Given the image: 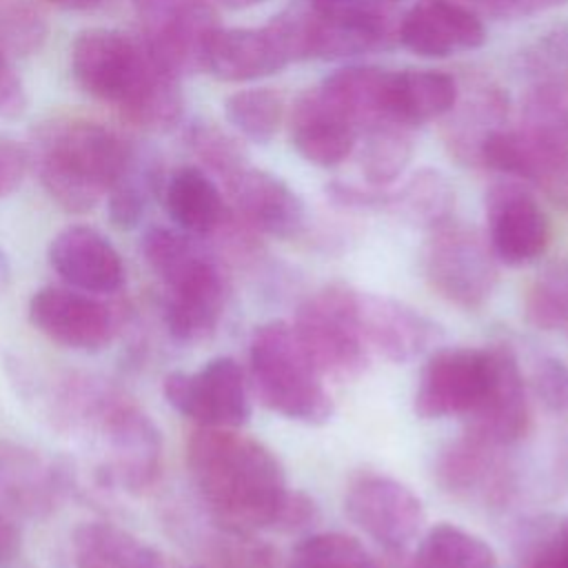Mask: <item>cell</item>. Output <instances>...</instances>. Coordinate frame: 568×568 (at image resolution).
<instances>
[{"mask_svg": "<svg viewBox=\"0 0 568 568\" xmlns=\"http://www.w3.org/2000/svg\"><path fill=\"white\" fill-rule=\"evenodd\" d=\"M422 266L430 288L466 311L484 306L497 286V257L488 237L453 220L430 231Z\"/></svg>", "mask_w": 568, "mask_h": 568, "instance_id": "obj_8", "label": "cell"}, {"mask_svg": "<svg viewBox=\"0 0 568 568\" xmlns=\"http://www.w3.org/2000/svg\"><path fill=\"white\" fill-rule=\"evenodd\" d=\"M288 64L262 29H217L204 55V71L222 82H248L273 75Z\"/></svg>", "mask_w": 568, "mask_h": 568, "instance_id": "obj_25", "label": "cell"}, {"mask_svg": "<svg viewBox=\"0 0 568 568\" xmlns=\"http://www.w3.org/2000/svg\"><path fill=\"white\" fill-rule=\"evenodd\" d=\"M390 71L368 64H348L324 78L320 91L344 111L362 131L386 120V89ZM390 120V118H388Z\"/></svg>", "mask_w": 568, "mask_h": 568, "instance_id": "obj_29", "label": "cell"}, {"mask_svg": "<svg viewBox=\"0 0 568 568\" xmlns=\"http://www.w3.org/2000/svg\"><path fill=\"white\" fill-rule=\"evenodd\" d=\"M320 521V506L317 501L302 493L288 488L284 495V501L280 506L277 519L273 530L277 532H306Z\"/></svg>", "mask_w": 568, "mask_h": 568, "instance_id": "obj_41", "label": "cell"}, {"mask_svg": "<svg viewBox=\"0 0 568 568\" xmlns=\"http://www.w3.org/2000/svg\"><path fill=\"white\" fill-rule=\"evenodd\" d=\"M379 2H402V0H379Z\"/></svg>", "mask_w": 568, "mask_h": 568, "instance_id": "obj_53", "label": "cell"}, {"mask_svg": "<svg viewBox=\"0 0 568 568\" xmlns=\"http://www.w3.org/2000/svg\"><path fill=\"white\" fill-rule=\"evenodd\" d=\"M561 519L530 521L517 541V568H561Z\"/></svg>", "mask_w": 568, "mask_h": 568, "instance_id": "obj_38", "label": "cell"}, {"mask_svg": "<svg viewBox=\"0 0 568 568\" xmlns=\"http://www.w3.org/2000/svg\"><path fill=\"white\" fill-rule=\"evenodd\" d=\"M295 335L324 377L355 379L368 364L357 313V291L331 282L311 293L295 313Z\"/></svg>", "mask_w": 568, "mask_h": 568, "instance_id": "obj_7", "label": "cell"}, {"mask_svg": "<svg viewBox=\"0 0 568 568\" xmlns=\"http://www.w3.org/2000/svg\"><path fill=\"white\" fill-rule=\"evenodd\" d=\"M526 322L539 331L568 328V260L548 264L524 297Z\"/></svg>", "mask_w": 568, "mask_h": 568, "instance_id": "obj_35", "label": "cell"}, {"mask_svg": "<svg viewBox=\"0 0 568 568\" xmlns=\"http://www.w3.org/2000/svg\"><path fill=\"white\" fill-rule=\"evenodd\" d=\"M433 475L444 493L486 506H504L515 493V470L501 455V446L466 433L437 453Z\"/></svg>", "mask_w": 568, "mask_h": 568, "instance_id": "obj_17", "label": "cell"}, {"mask_svg": "<svg viewBox=\"0 0 568 568\" xmlns=\"http://www.w3.org/2000/svg\"><path fill=\"white\" fill-rule=\"evenodd\" d=\"M162 393L173 410L197 426L240 428L251 417L248 386L233 357H213L200 371H171Z\"/></svg>", "mask_w": 568, "mask_h": 568, "instance_id": "obj_10", "label": "cell"}, {"mask_svg": "<svg viewBox=\"0 0 568 568\" xmlns=\"http://www.w3.org/2000/svg\"><path fill=\"white\" fill-rule=\"evenodd\" d=\"M488 384L475 408L464 417V424L466 435L484 444L506 448L519 442L530 424L526 382L508 344L488 346Z\"/></svg>", "mask_w": 568, "mask_h": 568, "instance_id": "obj_15", "label": "cell"}, {"mask_svg": "<svg viewBox=\"0 0 568 568\" xmlns=\"http://www.w3.org/2000/svg\"><path fill=\"white\" fill-rule=\"evenodd\" d=\"M399 42L424 58L475 51L486 42L481 20L455 0H415L397 29Z\"/></svg>", "mask_w": 568, "mask_h": 568, "instance_id": "obj_21", "label": "cell"}, {"mask_svg": "<svg viewBox=\"0 0 568 568\" xmlns=\"http://www.w3.org/2000/svg\"><path fill=\"white\" fill-rule=\"evenodd\" d=\"M224 7H229V9H251V7H257V4H262V2H266V0H220Z\"/></svg>", "mask_w": 568, "mask_h": 568, "instance_id": "obj_50", "label": "cell"}, {"mask_svg": "<svg viewBox=\"0 0 568 568\" xmlns=\"http://www.w3.org/2000/svg\"><path fill=\"white\" fill-rule=\"evenodd\" d=\"M524 67L537 82H550L568 89V20L550 24L521 53Z\"/></svg>", "mask_w": 568, "mask_h": 568, "instance_id": "obj_37", "label": "cell"}, {"mask_svg": "<svg viewBox=\"0 0 568 568\" xmlns=\"http://www.w3.org/2000/svg\"><path fill=\"white\" fill-rule=\"evenodd\" d=\"M291 568H382L362 541L346 532L306 535L291 550Z\"/></svg>", "mask_w": 568, "mask_h": 568, "instance_id": "obj_36", "label": "cell"}, {"mask_svg": "<svg viewBox=\"0 0 568 568\" xmlns=\"http://www.w3.org/2000/svg\"><path fill=\"white\" fill-rule=\"evenodd\" d=\"M186 466L213 521L244 532L273 530L288 486L268 446L235 428L200 426L189 437Z\"/></svg>", "mask_w": 568, "mask_h": 568, "instance_id": "obj_2", "label": "cell"}, {"mask_svg": "<svg viewBox=\"0 0 568 568\" xmlns=\"http://www.w3.org/2000/svg\"><path fill=\"white\" fill-rule=\"evenodd\" d=\"M160 189V166L153 155L135 149L126 169L106 193L109 217L118 229H133Z\"/></svg>", "mask_w": 568, "mask_h": 568, "instance_id": "obj_32", "label": "cell"}, {"mask_svg": "<svg viewBox=\"0 0 568 568\" xmlns=\"http://www.w3.org/2000/svg\"><path fill=\"white\" fill-rule=\"evenodd\" d=\"M27 171V151L7 135H0V197L13 193Z\"/></svg>", "mask_w": 568, "mask_h": 568, "instance_id": "obj_43", "label": "cell"}, {"mask_svg": "<svg viewBox=\"0 0 568 568\" xmlns=\"http://www.w3.org/2000/svg\"><path fill=\"white\" fill-rule=\"evenodd\" d=\"M224 184L240 217L251 229L282 240L293 237L304 229V202L280 175L264 169L242 166Z\"/></svg>", "mask_w": 568, "mask_h": 568, "instance_id": "obj_22", "label": "cell"}, {"mask_svg": "<svg viewBox=\"0 0 568 568\" xmlns=\"http://www.w3.org/2000/svg\"><path fill=\"white\" fill-rule=\"evenodd\" d=\"M248 373L260 402L273 413L308 426L331 419L333 399L324 375L302 346L293 324L271 320L253 331Z\"/></svg>", "mask_w": 568, "mask_h": 568, "instance_id": "obj_6", "label": "cell"}, {"mask_svg": "<svg viewBox=\"0 0 568 568\" xmlns=\"http://www.w3.org/2000/svg\"><path fill=\"white\" fill-rule=\"evenodd\" d=\"M51 406L55 422L91 448L106 484L133 495L153 486L162 466V433L131 397L91 375H67Z\"/></svg>", "mask_w": 568, "mask_h": 568, "instance_id": "obj_1", "label": "cell"}, {"mask_svg": "<svg viewBox=\"0 0 568 568\" xmlns=\"http://www.w3.org/2000/svg\"><path fill=\"white\" fill-rule=\"evenodd\" d=\"M470 2L488 16H495L501 20H515V18H526V16L555 9L566 0H470Z\"/></svg>", "mask_w": 568, "mask_h": 568, "instance_id": "obj_44", "label": "cell"}, {"mask_svg": "<svg viewBox=\"0 0 568 568\" xmlns=\"http://www.w3.org/2000/svg\"><path fill=\"white\" fill-rule=\"evenodd\" d=\"M64 490L60 468L38 453L0 444V510L22 517L49 515Z\"/></svg>", "mask_w": 568, "mask_h": 568, "instance_id": "obj_24", "label": "cell"}, {"mask_svg": "<svg viewBox=\"0 0 568 568\" xmlns=\"http://www.w3.org/2000/svg\"><path fill=\"white\" fill-rule=\"evenodd\" d=\"M490 375L488 348L448 346L426 359L413 395V410L422 419L466 417L479 402Z\"/></svg>", "mask_w": 568, "mask_h": 568, "instance_id": "obj_13", "label": "cell"}, {"mask_svg": "<svg viewBox=\"0 0 568 568\" xmlns=\"http://www.w3.org/2000/svg\"><path fill=\"white\" fill-rule=\"evenodd\" d=\"M140 248L166 291L164 324L171 337L182 344L209 339L226 304V280L215 255L195 235L169 226H151Z\"/></svg>", "mask_w": 568, "mask_h": 568, "instance_id": "obj_5", "label": "cell"}, {"mask_svg": "<svg viewBox=\"0 0 568 568\" xmlns=\"http://www.w3.org/2000/svg\"><path fill=\"white\" fill-rule=\"evenodd\" d=\"M60 9H69V11H87L98 7L102 0H49Z\"/></svg>", "mask_w": 568, "mask_h": 568, "instance_id": "obj_47", "label": "cell"}, {"mask_svg": "<svg viewBox=\"0 0 568 568\" xmlns=\"http://www.w3.org/2000/svg\"><path fill=\"white\" fill-rule=\"evenodd\" d=\"M27 106V93L22 80L13 71L7 55L0 51V115L16 118Z\"/></svg>", "mask_w": 568, "mask_h": 568, "instance_id": "obj_45", "label": "cell"}, {"mask_svg": "<svg viewBox=\"0 0 568 568\" xmlns=\"http://www.w3.org/2000/svg\"><path fill=\"white\" fill-rule=\"evenodd\" d=\"M388 568H422V566L417 564L415 557H406V555H402V550H390Z\"/></svg>", "mask_w": 568, "mask_h": 568, "instance_id": "obj_48", "label": "cell"}, {"mask_svg": "<svg viewBox=\"0 0 568 568\" xmlns=\"http://www.w3.org/2000/svg\"><path fill=\"white\" fill-rule=\"evenodd\" d=\"M317 2H342V0H317Z\"/></svg>", "mask_w": 568, "mask_h": 568, "instance_id": "obj_52", "label": "cell"}, {"mask_svg": "<svg viewBox=\"0 0 568 568\" xmlns=\"http://www.w3.org/2000/svg\"><path fill=\"white\" fill-rule=\"evenodd\" d=\"M415 559L422 568H501L495 550L484 539L453 524L433 526Z\"/></svg>", "mask_w": 568, "mask_h": 568, "instance_id": "obj_33", "label": "cell"}, {"mask_svg": "<svg viewBox=\"0 0 568 568\" xmlns=\"http://www.w3.org/2000/svg\"><path fill=\"white\" fill-rule=\"evenodd\" d=\"M135 146L89 120H58L36 138V169L49 197L69 213L91 211L126 169Z\"/></svg>", "mask_w": 568, "mask_h": 568, "instance_id": "obj_4", "label": "cell"}, {"mask_svg": "<svg viewBox=\"0 0 568 568\" xmlns=\"http://www.w3.org/2000/svg\"><path fill=\"white\" fill-rule=\"evenodd\" d=\"M486 222L488 244L495 257L508 266L528 264L548 246V217L517 180L495 182L486 191Z\"/></svg>", "mask_w": 568, "mask_h": 568, "instance_id": "obj_16", "label": "cell"}, {"mask_svg": "<svg viewBox=\"0 0 568 568\" xmlns=\"http://www.w3.org/2000/svg\"><path fill=\"white\" fill-rule=\"evenodd\" d=\"M71 73L95 100L138 126L164 131L182 115L180 78L142 42L118 29L82 31L71 47Z\"/></svg>", "mask_w": 568, "mask_h": 568, "instance_id": "obj_3", "label": "cell"}, {"mask_svg": "<svg viewBox=\"0 0 568 568\" xmlns=\"http://www.w3.org/2000/svg\"><path fill=\"white\" fill-rule=\"evenodd\" d=\"M164 206L175 229L204 237L226 220V206L215 182L197 166H180L164 184Z\"/></svg>", "mask_w": 568, "mask_h": 568, "instance_id": "obj_28", "label": "cell"}, {"mask_svg": "<svg viewBox=\"0 0 568 568\" xmlns=\"http://www.w3.org/2000/svg\"><path fill=\"white\" fill-rule=\"evenodd\" d=\"M561 568H568V519H561Z\"/></svg>", "mask_w": 568, "mask_h": 568, "instance_id": "obj_49", "label": "cell"}, {"mask_svg": "<svg viewBox=\"0 0 568 568\" xmlns=\"http://www.w3.org/2000/svg\"><path fill=\"white\" fill-rule=\"evenodd\" d=\"M313 2L315 27L311 58L342 60L384 51L393 44L395 33L390 22L373 2Z\"/></svg>", "mask_w": 568, "mask_h": 568, "instance_id": "obj_19", "label": "cell"}, {"mask_svg": "<svg viewBox=\"0 0 568 568\" xmlns=\"http://www.w3.org/2000/svg\"><path fill=\"white\" fill-rule=\"evenodd\" d=\"M388 209L410 226L433 231L450 222L455 211V189L437 169L415 171L404 186L388 195Z\"/></svg>", "mask_w": 568, "mask_h": 568, "instance_id": "obj_30", "label": "cell"}, {"mask_svg": "<svg viewBox=\"0 0 568 568\" xmlns=\"http://www.w3.org/2000/svg\"><path fill=\"white\" fill-rule=\"evenodd\" d=\"M457 84L435 69H406L388 75L386 115L404 126H417L453 111Z\"/></svg>", "mask_w": 568, "mask_h": 568, "instance_id": "obj_26", "label": "cell"}, {"mask_svg": "<svg viewBox=\"0 0 568 568\" xmlns=\"http://www.w3.org/2000/svg\"><path fill=\"white\" fill-rule=\"evenodd\" d=\"M7 280H9V262H7L4 253L0 251V288L7 284Z\"/></svg>", "mask_w": 568, "mask_h": 568, "instance_id": "obj_51", "label": "cell"}, {"mask_svg": "<svg viewBox=\"0 0 568 568\" xmlns=\"http://www.w3.org/2000/svg\"><path fill=\"white\" fill-rule=\"evenodd\" d=\"M189 144L193 149V153L213 171L217 173L224 182L237 173L242 166H246L244 162V153L240 151V146L220 129L211 126V124H197L191 129L189 133Z\"/></svg>", "mask_w": 568, "mask_h": 568, "instance_id": "obj_39", "label": "cell"}, {"mask_svg": "<svg viewBox=\"0 0 568 568\" xmlns=\"http://www.w3.org/2000/svg\"><path fill=\"white\" fill-rule=\"evenodd\" d=\"M357 313L368 348L382 357L406 364L442 339V326L406 302L357 291Z\"/></svg>", "mask_w": 568, "mask_h": 568, "instance_id": "obj_18", "label": "cell"}, {"mask_svg": "<svg viewBox=\"0 0 568 568\" xmlns=\"http://www.w3.org/2000/svg\"><path fill=\"white\" fill-rule=\"evenodd\" d=\"M224 115L240 135L251 142L266 144L275 138L282 124L284 104L273 89H244L224 100Z\"/></svg>", "mask_w": 568, "mask_h": 568, "instance_id": "obj_34", "label": "cell"}, {"mask_svg": "<svg viewBox=\"0 0 568 568\" xmlns=\"http://www.w3.org/2000/svg\"><path fill=\"white\" fill-rule=\"evenodd\" d=\"M71 550L75 568H171L158 548L106 521L80 524Z\"/></svg>", "mask_w": 568, "mask_h": 568, "instance_id": "obj_27", "label": "cell"}, {"mask_svg": "<svg viewBox=\"0 0 568 568\" xmlns=\"http://www.w3.org/2000/svg\"><path fill=\"white\" fill-rule=\"evenodd\" d=\"M140 38L178 78L204 71V55L220 29L209 0H131Z\"/></svg>", "mask_w": 568, "mask_h": 568, "instance_id": "obj_9", "label": "cell"}, {"mask_svg": "<svg viewBox=\"0 0 568 568\" xmlns=\"http://www.w3.org/2000/svg\"><path fill=\"white\" fill-rule=\"evenodd\" d=\"M359 129L339 111L320 89L302 93L288 118V135L293 149L322 169L344 162L357 142Z\"/></svg>", "mask_w": 568, "mask_h": 568, "instance_id": "obj_23", "label": "cell"}, {"mask_svg": "<svg viewBox=\"0 0 568 568\" xmlns=\"http://www.w3.org/2000/svg\"><path fill=\"white\" fill-rule=\"evenodd\" d=\"M27 313L44 337L80 353L104 351L120 328V317L111 304L71 286L33 291Z\"/></svg>", "mask_w": 568, "mask_h": 568, "instance_id": "obj_12", "label": "cell"}, {"mask_svg": "<svg viewBox=\"0 0 568 568\" xmlns=\"http://www.w3.org/2000/svg\"><path fill=\"white\" fill-rule=\"evenodd\" d=\"M49 264L60 280L91 295H111L124 284V262L98 229L73 224L49 244Z\"/></svg>", "mask_w": 568, "mask_h": 568, "instance_id": "obj_20", "label": "cell"}, {"mask_svg": "<svg viewBox=\"0 0 568 568\" xmlns=\"http://www.w3.org/2000/svg\"><path fill=\"white\" fill-rule=\"evenodd\" d=\"M348 519L382 548L404 550L424 524L419 497L397 479L364 475L351 484L344 497Z\"/></svg>", "mask_w": 568, "mask_h": 568, "instance_id": "obj_14", "label": "cell"}, {"mask_svg": "<svg viewBox=\"0 0 568 568\" xmlns=\"http://www.w3.org/2000/svg\"><path fill=\"white\" fill-rule=\"evenodd\" d=\"M526 162V182L555 195L568 193V89L535 82L521 104V129L515 131Z\"/></svg>", "mask_w": 568, "mask_h": 568, "instance_id": "obj_11", "label": "cell"}, {"mask_svg": "<svg viewBox=\"0 0 568 568\" xmlns=\"http://www.w3.org/2000/svg\"><path fill=\"white\" fill-rule=\"evenodd\" d=\"M362 131L364 140L359 149V171L371 186H388L406 171L413 158L408 126L386 118Z\"/></svg>", "mask_w": 568, "mask_h": 568, "instance_id": "obj_31", "label": "cell"}, {"mask_svg": "<svg viewBox=\"0 0 568 568\" xmlns=\"http://www.w3.org/2000/svg\"><path fill=\"white\" fill-rule=\"evenodd\" d=\"M530 386L548 410L568 413V366L559 357H537L530 371Z\"/></svg>", "mask_w": 568, "mask_h": 568, "instance_id": "obj_40", "label": "cell"}, {"mask_svg": "<svg viewBox=\"0 0 568 568\" xmlns=\"http://www.w3.org/2000/svg\"><path fill=\"white\" fill-rule=\"evenodd\" d=\"M200 568H202V566H200Z\"/></svg>", "mask_w": 568, "mask_h": 568, "instance_id": "obj_54", "label": "cell"}, {"mask_svg": "<svg viewBox=\"0 0 568 568\" xmlns=\"http://www.w3.org/2000/svg\"><path fill=\"white\" fill-rule=\"evenodd\" d=\"M20 546V532L11 517L0 510V564L9 561Z\"/></svg>", "mask_w": 568, "mask_h": 568, "instance_id": "obj_46", "label": "cell"}, {"mask_svg": "<svg viewBox=\"0 0 568 568\" xmlns=\"http://www.w3.org/2000/svg\"><path fill=\"white\" fill-rule=\"evenodd\" d=\"M326 197L342 209H355V211H373L388 206V195L373 189H359L355 184H344V182H331L326 184Z\"/></svg>", "mask_w": 568, "mask_h": 568, "instance_id": "obj_42", "label": "cell"}]
</instances>
